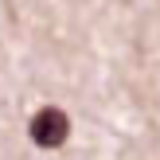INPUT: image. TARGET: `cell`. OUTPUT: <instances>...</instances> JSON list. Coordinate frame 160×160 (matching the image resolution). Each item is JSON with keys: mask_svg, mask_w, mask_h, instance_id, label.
I'll list each match as a JSON object with an SVG mask.
<instances>
[{"mask_svg": "<svg viewBox=\"0 0 160 160\" xmlns=\"http://www.w3.org/2000/svg\"><path fill=\"white\" fill-rule=\"evenodd\" d=\"M31 141H35L39 148H59L62 141L70 137V121H67V113L62 109H55V106H47V109H39L35 117H31Z\"/></svg>", "mask_w": 160, "mask_h": 160, "instance_id": "1", "label": "cell"}]
</instances>
